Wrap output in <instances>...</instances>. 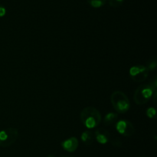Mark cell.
<instances>
[{"label":"cell","instance_id":"obj_1","mask_svg":"<svg viewBox=\"0 0 157 157\" xmlns=\"http://www.w3.org/2000/svg\"><path fill=\"white\" fill-rule=\"evenodd\" d=\"M157 88V81L155 78L153 81L147 84H143L138 86L135 90L133 99L137 105H144L150 100Z\"/></svg>","mask_w":157,"mask_h":157},{"label":"cell","instance_id":"obj_2","mask_svg":"<svg viewBox=\"0 0 157 157\" xmlns=\"http://www.w3.org/2000/svg\"><path fill=\"white\" fill-rule=\"evenodd\" d=\"M82 124L87 129H94L99 126L101 122V112L93 106L84 108L80 115Z\"/></svg>","mask_w":157,"mask_h":157},{"label":"cell","instance_id":"obj_3","mask_svg":"<svg viewBox=\"0 0 157 157\" xmlns=\"http://www.w3.org/2000/svg\"><path fill=\"white\" fill-rule=\"evenodd\" d=\"M112 106L118 113H125L130 107L128 97L122 91H115L110 96Z\"/></svg>","mask_w":157,"mask_h":157},{"label":"cell","instance_id":"obj_4","mask_svg":"<svg viewBox=\"0 0 157 157\" xmlns=\"http://www.w3.org/2000/svg\"><path fill=\"white\" fill-rule=\"evenodd\" d=\"M18 137V131L15 128H7L0 131V146L9 147L16 142Z\"/></svg>","mask_w":157,"mask_h":157},{"label":"cell","instance_id":"obj_5","mask_svg":"<svg viewBox=\"0 0 157 157\" xmlns=\"http://www.w3.org/2000/svg\"><path fill=\"white\" fill-rule=\"evenodd\" d=\"M150 70L147 69V66L143 65L132 66L130 69V75L132 79L136 83H142L145 81L149 76Z\"/></svg>","mask_w":157,"mask_h":157},{"label":"cell","instance_id":"obj_6","mask_svg":"<svg viewBox=\"0 0 157 157\" xmlns=\"http://www.w3.org/2000/svg\"><path fill=\"white\" fill-rule=\"evenodd\" d=\"M116 129L120 134L124 136L130 137L135 133L133 125L128 120H120L116 123Z\"/></svg>","mask_w":157,"mask_h":157},{"label":"cell","instance_id":"obj_7","mask_svg":"<svg viewBox=\"0 0 157 157\" xmlns=\"http://www.w3.org/2000/svg\"><path fill=\"white\" fill-rule=\"evenodd\" d=\"M94 138L101 144H106L110 139V134L108 130L103 128H98L94 132Z\"/></svg>","mask_w":157,"mask_h":157},{"label":"cell","instance_id":"obj_8","mask_svg":"<svg viewBox=\"0 0 157 157\" xmlns=\"http://www.w3.org/2000/svg\"><path fill=\"white\" fill-rule=\"evenodd\" d=\"M61 146L65 151L73 152L78 149V140L76 137H70L61 143Z\"/></svg>","mask_w":157,"mask_h":157},{"label":"cell","instance_id":"obj_9","mask_svg":"<svg viewBox=\"0 0 157 157\" xmlns=\"http://www.w3.org/2000/svg\"><path fill=\"white\" fill-rule=\"evenodd\" d=\"M81 140L86 146H90L94 143V134L91 131H84L81 134Z\"/></svg>","mask_w":157,"mask_h":157},{"label":"cell","instance_id":"obj_10","mask_svg":"<svg viewBox=\"0 0 157 157\" xmlns=\"http://www.w3.org/2000/svg\"><path fill=\"white\" fill-rule=\"evenodd\" d=\"M118 115L114 112H110L105 115L104 119V123L106 126H111V125L115 124L117 122Z\"/></svg>","mask_w":157,"mask_h":157},{"label":"cell","instance_id":"obj_11","mask_svg":"<svg viewBox=\"0 0 157 157\" xmlns=\"http://www.w3.org/2000/svg\"><path fill=\"white\" fill-rule=\"evenodd\" d=\"M107 0H87V2L94 8H101L104 6Z\"/></svg>","mask_w":157,"mask_h":157},{"label":"cell","instance_id":"obj_12","mask_svg":"<svg viewBox=\"0 0 157 157\" xmlns=\"http://www.w3.org/2000/svg\"><path fill=\"white\" fill-rule=\"evenodd\" d=\"M147 115L150 119H155L156 117V110L155 108L150 107L147 110Z\"/></svg>","mask_w":157,"mask_h":157},{"label":"cell","instance_id":"obj_13","mask_svg":"<svg viewBox=\"0 0 157 157\" xmlns=\"http://www.w3.org/2000/svg\"><path fill=\"white\" fill-rule=\"evenodd\" d=\"M156 66H157L156 60V58H155V59L150 60V61L149 62L148 64H147V67L149 70H153V69H156Z\"/></svg>","mask_w":157,"mask_h":157},{"label":"cell","instance_id":"obj_14","mask_svg":"<svg viewBox=\"0 0 157 157\" xmlns=\"http://www.w3.org/2000/svg\"><path fill=\"white\" fill-rule=\"evenodd\" d=\"M108 3L111 7L118 8L122 5L123 2H121L118 0H108Z\"/></svg>","mask_w":157,"mask_h":157},{"label":"cell","instance_id":"obj_15","mask_svg":"<svg viewBox=\"0 0 157 157\" xmlns=\"http://www.w3.org/2000/svg\"><path fill=\"white\" fill-rule=\"evenodd\" d=\"M112 144L115 146H121L122 145V143L119 140V139H115L113 140L112 142Z\"/></svg>","mask_w":157,"mask_h":157},{"label":"cell","instance_id":"obj_16","mask_svg":"<svg viewBox=\"0 0 157 157\" xmlns=\"http://www.w3.org/2000/svg\"><path fill=\"white\" fill-rule=\"evenodd\" d=\"M6 9H5V7L0 6V18L4 16V15H6Z\"/></svg>","mask_w":157,"mask_h":157},{"label":"cell","instance_id":"obj_17","mask_svg":"<svg viewBox=\"0 0 157 157\" xmlns=\"http://www.w3.org/2000/svg\"><path fill=\"white\" fill-rule=\"evenodd\" d=\"M48 157H55V156L54 155H49Z\"/></svg>","mask_w":157,"mask_h":157},{"label":"cell","instance_id":"obj_18","mask_svg":"<svg viewBox=\"0 0 157 157\" xmlns=\"http://www.w3.org/2000/svg\"><path fill=\"white\" fill-rule=\"evenodd\" d=\"M118 1L121 2H124V0H118Z\"/></svg>","mask_w":157,"mask_h":157},{"label":"cell","instance_id":"obj_19","mask_svg":"<svg viewBox=\"0 0 157 157\" xmlns=\"http://www.w3.org/2000/svg\"><path fill=\"white\" fill-rule=\"evenodd\" d=\"M61 157H71V156H61Z\"/></svg>","mask_w":157,"mask_h":157},{"label":"cell","instance_id":"obj_20","mask_svg":"<svg viewBox=\"0 0 157 157\" xmlns=\"http://www.w3.org/2000/svg\"><path fill=\"white\" fill-rule=\"evenodd\" d=\"M140 157H147V156H140Z\"/></svg>","mask_w":157,"mask_h":157}]
</instances>
